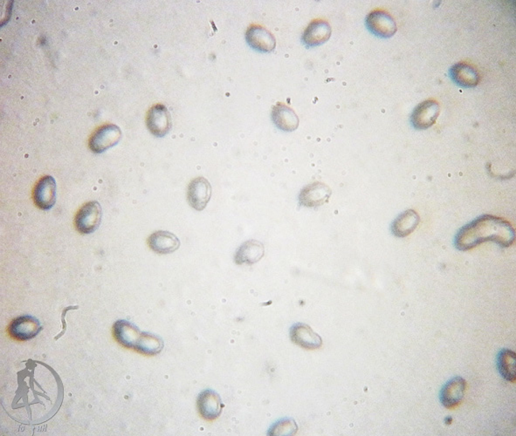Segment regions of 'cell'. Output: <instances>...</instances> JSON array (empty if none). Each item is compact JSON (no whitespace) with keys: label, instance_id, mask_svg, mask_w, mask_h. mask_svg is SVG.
Returning a JSON list of instances; mask_svg holds the SVG:
<instances>
[{"label":"cell","instance_id":"52a82bcc","mask_svg":"<svg viewBox=\"0 0 516 436\" xmlns=\"http://www.w3.org/2000/svg\"><path fill=\"white\" fill-rule=\"evenodd\" d=\"M56 181L51 176L40 178L33 189V201L40 210L49 211L56 202Z\"/></svg>","mask_w":516,"mask_h":436},{"label":"cell","instance_id":"8fae6325","mask_svg":"<svg viewBox=\"0 0 516 436\" xmlns=\"http://www.w3.org/2000/svg\"><path fill=\"white\" fill-rule=\"evenodd\" d=\"M440 112L439 104L434 100L422 102L415 109L412 123L417 130H426L436 123Z\"/></svg>","mask_w":516,"mask_h":436},{"label":"cell","instance_id":"ac0fdd59","mask_svg":"<svg viewBox=\"0 0 516 436\" xmlns=\"http://www.w3.org/2000/svg\"><path fill=\"white\" fill-rule=\"evenodd\" d=\"M331 36V26L327 21L316 20L310 23L302 35V41L308 47H316L329 40Z\"/></svg>","mask_w":516,"mask_h":436},{"label":"cell","instance_id":"5bb4252c","mask_svg":"<svg viewBox=\"0 0 516 436\" xmlns=\"http://www.w3.org/2000/svg\"><path fill=\"white\" fill-rule=\"evenodd\" d=\"M466 381L462 377L451 379L443 386L439 393L440 403L446 408H454L461 404L465 396Z\"/></svg>","mask_w":516,"mask_h":436},{"label":"cell","instance_id":"8992f818","mask_svg":"<svg viewBox=\"0 0 516 436\" xmlns=\"http://www.w3.org/2000/svg\"><path fill=\"white\" fill-rule=\"evenodd\" d=\"M43 327L35 317L23 315L15 318L9 325V332L13 338L26 341L35 338Z\"/></svg>","mask_w":516,"mask_h":436},{"label":"cell","instance_id":"6da1fadb","mask_svg":"<svg viewBox=\"0 0 516 436\" xmlns=\"http://www.w3.org/2000/svg\"><path fill=\"white\" fill-rule=\"evenodd\" d=\"M24 363L25 369L18 371V389L11 405V410L24 411L22 423L47 422L62 406V381L47 364L33 359L26 360Z\"/></svg>","mask_w":516,"mask_h":436},{"label":"cell","instance_id":"cb8c5ba5","mask_svg":"<svg viewBox=\"0 0 516 436\" xmlns=\"http://www.w3.org/2000/svg\"><path fill=\"white\" fill-rule=\"evenodd\" d=\"M164 347L165 342L161 337L155 335L154 333L142 332L135 350L143 354L154 356L160 354Z\"/></svg>","mask_w":516,"mask_h":436},{"label":"cell","instance_id":"ffe728a7","mask_svg":"<svg viewBox=\"0 0 516 436\" xmlns=\"http://www.w3.org/2000/svg\"><path fill=\"white\" fill-rule=\"evenodd\" d=\"M265 249L263 244L257 240L246 241L238 248L235 254L234 261L237 264L251 265L263 259Z\"/></svg>","mask_w":516,"mask_h":436},{"label":"cell","instance_id":"d6986e66","mask_svg":"<svg viewBox=\"0 0 516 436\" xmlns=\"http://www.w3.org/2000/svg\"><path fill=\"white\" fill-rule=\"evenodd\" d=\"M272 119L277 128L292 132L299 126V118L293 109L284 104H277L272 109Z\"/></svg>","mask_w":516,"mask_h":436},{"label":"cell","instance_id":"9a60e30c","mask_svg":"<svg viewBox=\"0 0 516 436\" xmlns=\"http://www.w3.org/2000/svg\"><path fill=\"white\" fill-rule=\"evenodd\" d=\"M113 335L117 342L121 346L135 350L140 337H141L142 331L131 322L121 320L114 324Z\"/></svg>","mask_w":516,"mask_h":436},{"label":"cell","instance_id":"ba28073f","mask_svg":"<svg viewBox=\"0 0 516 436\" xmlns=\"http://www.w3.org/2000/svg\"><path fill=\"white\" fill-rule=\"evenodd\" d=\"M367 28L375 35L390 38L397 32V25L393 18L385 11H371L366 18Z\"/></svg>","mask_w":516,"mask_h":436},{"label":"cell","instance_id":"44dd1931","mask_svg":"<svg viewBox=\"0 0 516 436\" xmlns=\"http://www.w3.org/2000/svg\"><path fill=\"white\" fill-rule=\"evenodd\" d=\"M450 74L454 82L463 87H473L479 84L480 75L472 66L458 63L451 68Z\"/></svg>","mask_w":516,"mask_h":436},{"label":"cell","instance_id":"484cf974","mask_svg":"<svg viewBox=\"0 0 516 436\" xmlns=\"http://www.w3.org/2000/svg\"><path fill=\"white\" fill-rule=\"evenodd\" d=\"M78 308H79L78 306H67V308L63 309L62 313V332H60L58 335L55 337V340H58L59 339L62 338V337L64 335H65V333H66V331H67L66 314L67 313L68 311L77 310Z\"/></svg>","mask_w":516,"mask_h":436},{"label":"cell","instance_id":"277c9868","mask_svg":"<svg viewBox=\"0 0 516 436\" xmlns=\"http://www.w3.org/2000/svg\"><path fill=\"white\" fill-rule=\"evenodd\" d=\"M121 128L116 125L107 124L94 131L89 139V149L96 154L104 153L110 147L116 146L121 141Z\"/></svg>","mask_w":516,"mask_h":436},{"label":"cell","instance_id":"4fadbf2b","mask_svg":"<svg viewBox=\"0 0 516 436\" xmlns=\"http://www.w3.org/2000/svg\"><path fill=\"white\" fill-rule=\"evenodd\" d=\"M250 47L257 51L269 52L275 50L276 40L273 33L259 25L250 26L246 33Z\"/></svg>","mask_w":516,"mask_h":436},{"label":"cell","instance_id":"3957f363","mask_svg":"<svg viewBox=\"0 0 516 436\" xmlns=\"http://www.w3.org/2000/svg\"><path fill=\"white\" fill-rule=\"evenodd\" d=\"M102 210L101 204L92 201L84 204L75 216V228L81 234L94 233L101 223Z\"/></svg>","mask_w":516,"mask_h":436},{"label":"cell","instance_id":"603a6c76","mask_svg":"<svg viewBox=\"0 0 516 436\" xmlns=\"http://www.w3.org/2000/svg\"><path fill=\"white\" fill-rule=\"evenodd\" d=\"M497 369L504 380L515 382L516 380V354L510 349H503L497 355Z\"/></svg>","mask_w":516,"mask_h":436},{"label":"cell","instance_id":"e0dca14e","mask_svg":"<svg viewBox=\"0 0 516 436\" xmlns=\"http://www.w3.org/2000/svg\"><path fill=\"white\" fill-rule=\"evenodd\" d=\"M148 245L158 254H170L180 247V241L175 234L169 231L159 230L148 238Z\"/></svg>","mask_w":516,"mask_h":436},{"label":"cell","instance_id":"30bf717a","mask_svg":"<svg viewBox=\"0 0 516 436\" xmlns=\"http://www.w3.org/2000/svg\"><path fill=\"white\" fill-rule=\"evenodd\" d=\"M212 196V186L204 177H197L188 186L187 199L196 211H203Z\"/></svg>","mask_w":516,"mask_h":436},{"label":"cell","instance_id":"d4e9b609","mask_svg":"<svg viewBox=\"0 0 516 436\" xmlns=\"http://www.w3.org/2000/svg\"><path fill=\"white\" fill-rule=\"evenodd\" d=\"M298 426L293 419H282L278 420L268 430V435L271 436H291L297 434Z\"/></svg>","mask_w":516,"mask_h":436},{"label":"cell","instance_id":"7402d4cb","mask_svg":"<svg viewBox=\"0 0 516 436\" xmlns=\"http://www.w3.org/2000/svg\"><path fill=\"white\" fill-rule=\"evenodd\" d=\"M419 216L416 211L408 210L394 220L392 231L397 237H405L413 233L419 223Z\"/></svg>","mask_w":516,"mask_h":436},{"label":"cell","instance_id":"5b68a950","mask_svg":"<svg viewBox=\"0 0 516 436\" xmlns=\"http://www.w3.org/2000/svg\"><path fill=\"white\" fill-rule=\"evenodd\" d=\"M146 125L151 134L164 138L172 128V116L165 105L157 104L147 113Z\"/></svg>","mask_w":516,"mask_h":436},{"label":"cell","instance_id":"9c48e42d","mask_svg":"<svg viewBox=\"0 0 516 436\" xmlns=\"http://www.w3.org/2000/svg\"><path fill=\"white\" fill-rule=\"evenodd\" d=\"M332 191L327 184L317 181L306 186L299 196L301 206L309 208L324 206L329 200Z\"/></svg>","mask_w":516,"mask_h":436},{"label":"cell","instance_id":"7a4b0ae2","mask_svg":"<svg viewBox=\"0 0 516 436\" xmlns=\"http://www.w3.org/2000/svg\"><path fill=\"white\" fill-rule=\"evenodd\" d=\"M515 240V231L510 223L495 216L484 215L459 230L454 245L460 251L466 252L489 241L502 247H510Z\"/></svg>","mask_w":516,"mask_h":436},{"label":"cell","instance_id":"2e32d148","mask_svg":"<svg viewBox=\"0 0 516 436\" xmlns=\"http://www.w3.org/2000/svg\"><path fill=\"white\" fill-rule=\"evenodd\" d=\"M290 338L295 344L309 350L320 348L322 340L308 325L297 323L290 329Z\"/></svg>","mask_w":516,"mask_h":436},{"label":"cell","instance_id":"7c38bea8","mask_svg":"<svg viewBox=\"0 0 516 436\" xmlns=\"http://www.w3.org/2000/svg\"><path fill=\"white\" fill-rule=\"evenodd\" d=\"M199 412L204 420H214L221 415L223 404L217 392L207 389L201 392L197 400Z\"/></svg>","mask_w":516,"mask_h":436}]
</instances>
